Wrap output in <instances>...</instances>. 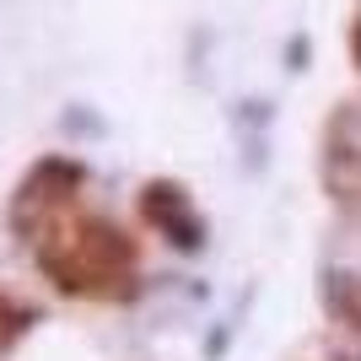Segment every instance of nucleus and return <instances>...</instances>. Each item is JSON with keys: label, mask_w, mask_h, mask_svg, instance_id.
I'll return each instance as SVG.
<instances>
[{"label": "nucleus", "mask_w": 361, "mask_h": 361, "mask_svg": "<svg viewBox=\"0 0 361 361\" xmlns=\"http://www.w3.org/2000/svg\"><path fill=\"white\" fill-rule=\"evenodd\" d=\"M356 54H361V32H356Z\"/></svg>", "instance_id": "nucleus-3"}, {"label": "nucleus", "mask_w": 361, "mask_h": 361, "mask_svg": "<svg viewBox=\"0 0 361 361\" xmlns=\"http://www.w3.org/2000/svg\"><path fill=\"white\" fill-rule=\"evenodd\" d=\"M22 226H27L38 264H44L65 291L75 297H119L135 281V248L119 226H108L103 216L81 211V200L71 189L44 195L32 183L22 195Z\"/></svg>", "instance_id": "nucleus-1"}, {"label": "nucleus", "mask_w": 361, "mask_h": 361, "mask_svg": "<svg viewBox=\"0 0 361 361\" xmlns=\"http://www.w3.org/2000/svg\"><path fill=\"white\" fill-rule=\"evenodd\" d=\"M11 334H16V313H11V307H6V297H0V345H6Z\"/></svg>", "instance_id": "nucleus-2"}]
</instances>
